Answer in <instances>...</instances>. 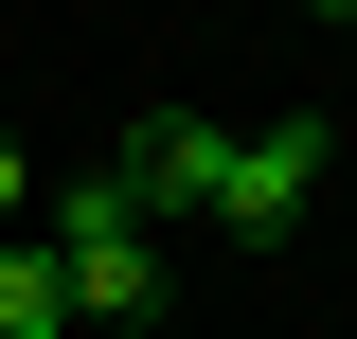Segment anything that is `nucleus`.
<instances>
[{"instance_id":"obj_2","label":"nucleus","mask_w":357,"mask_h":339,"mask_svg":"<svg viewBox=\"0 0 357 339\" xmlns=\"http://www.w3.org/2000/svg\"><path fill=\"white\" fill-rule=\"evenodd\" d=\"M107 179L143 197V232H161V214H215V179H232V126H215V107H143Z\"/></svg>"},{"instance_id":"obj_4","label":"nucleus","mask_w":357,"mask_h":339,"mask_svg":"<svg viewBox=\"0 0 357 339\" xmlns=\"http://www.w3.org/2000/svg\"><path fill=\"white\" fill-rule=\"evenodd\" d=\"M0 339H72V286H54V250H36V232L0 250Z\"/></svg>"},{"instance_id":"obj_1","label":"nucleus","mask_w":357,"mask_h":339,"mask_svg":"<svg viewBox=\"0 0 357 339\" xmlns=\"http://www.w3.org/2000/svg\"><path fill=\"white\" fill-rule=\"evenodd\" d=\"M36 250H54V286H72V322H143V303H161V232H143L126 179H54Z\"/></svg>"},{"instance_id":"obj_3","label":"nucleus","mask_w":357,"mask_h":339,"mask_svg":"<svg viewBox=\"0 0 357 339\" xmlns=\"http://www.w3.org/2000/svg\"><path fill=\"white\" fill-rule=\"evenodd\" d=\"M304 197H321V126H232V179H215V232H304Z\"/></svg>"},{"instance_id":"obj_6","label":"nucleus","mask_w":357,"mask_h":339,"mask_svg":"<svg viewBox=\"0 0 357 339\" xmlns=\"http://www.w3.org/2000/svg\"><path fill=\"white\" fill-rule=\"evenodd\" d=\"M340 54H357V18H340Z\"/></svg>"},{"instance_id":"obj_5","label":"nucleus","mask_w":357,"mask_h":339,"mask_svg":"<svg viewBox=\"0 0 357 339\" xmlns=\"http://www.w3.org/2000/svg\"><path fill=\"white\" fill-rule=\"evenodd\" d=\"M18 214H36V161H18V143H0V250H18Z\"/></svg>"}]
</instances>
